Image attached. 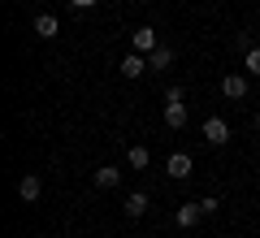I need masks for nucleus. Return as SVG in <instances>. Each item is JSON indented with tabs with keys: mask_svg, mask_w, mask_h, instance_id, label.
Listing matches in <instances>:
<instances>
[{
	"mask_svg": "<svg viewBox=\"0 0 260 238\" xmlns=\"http://www.w3.org/2000/svg\"><path fill=\"white\" fill-rule=\"evenodd\" d=\"M165 126L169 130H182L186 126V109H182V104H165Z\"/></svg>",
	"mask_w": 260,
	"mask_h": 238,
	"instance_id": "nucleus-12",
	"label": "nucleus"
},
{
	"mask_svg": "<svg viewBox=\"0 0 260 238\" xmlns=\"http://www.w3.org/2000/svg\"><path fill=\"white\" fill-rule=\"evenodd\" d=\"M74 9H95V0H70Z\"/></svg>",
	"mask_w": 260,
	"mask_h": 238,
	"instance_id": "nucleus-16",
	"label": "nucleus"
},
{
	"mask_svg": "<svg viewBox=\"0 0 260 238\" xmlns=\"http://www.w3.org/2000/svg\"><path fill=\"white\" fill-rule=\"evenodd\" d=\"M117 182H121V174H117L113 165H100V169H95V186H100V191H109V186H117Z\"/></svg>",
	"mask_w": 260,
	"mask_h": 238,
	"instance_id": "nucleus-10",
	"label": "nucleus"
},
{
	"mask_svg": "<svg viewBox=\"0 0 260 238\" xmlns=\"http://www.w3.org/2000/svg\"><path fill=\"white\" fill-rule=\"evenodd\" d=\"M243 70H247V74H260V48L243 52Z\"/></svg>",
	"mask_w": 260,
	"mask_h": 238,
	"instance_id": "nucleus-14",
	"label": "nucleus"
},
{
	"mask_svg": "<svg viewBox=\"0 0 260 238\" xmlns=\"http://www.w3.org/2000/svg\"><path fill=\"white\" fill-rule=\"evenodd\" d=\"M165 174L178 178V182H182V178H191V156H186V152H174V156L165 160Z\"/></svg>",
	"mask_w": 260,
	"mask_h": 238,
	"instance_id": "nucleus-3",
	"label": "nucleus"
},
{
	"mask_svg": "<svg viewBox=\"0 0 260 238\" xmlns=\"http://www.w3.org/2000/svg\"><path fill=\"white\" fill-rule=\"evenodd\" d=\"M56 30H61V26H56L52 13H39V18H35V35H39V39H52Z\"/></svg>",
	"mask_w": 260,
	"mask_h": 238,
	"instance_id": "nucleus-11",
	"label": "nucleus"
},
{
	"mask_svg": "<svg viewBox=\"0 0 260 238\" xmlns=\"http://www.w3.org/2000/svg\"><path fill=\"white\" fill-rule=\"evenodd\" d=\"M121 74H126V78H143V74H148V56H143V52H126Z\"/></svg>",
	"mask_w": 260,
	"mask_h": 238,
	"instance_id": "nucleus-4",
	"label": "nucleus"
},
{
	"mask_svg": "<svg viewBox=\"0 0 260 238\" xmlns=\"http://www.w3.org/2000/svg\"><path fill=\"white\" fill-rule=\"evenodd\" d=\"M169 65H174V48L160 44V48H152V52H148V70H169Z\"/></svg>",
	"mask_w": 260,
	"mask_h": 238,
	"instance_id": "nucleus-8",
	"label": "nucleus"
},
{
	"mask_svg": "<svg viewBox=\"0 0 260 238\" xmlns=\"http://www.w3.org/2000/svg\"><path fill=\"white\" fill-rule=\"evenodd\" d=\"M39 191H44L39 174H26V178L18 182V195H22V203H35V199H39Z\"/></svg>",
	"mask_w": 260,
	"mask_h": 238,
	"instance_id": "nucleus-6",
	"label": "nucleus"
},
{
	"mask_svg": "<svg viewBox=\"0 0 260 238\" xmlns=\"http://www.w3.org/2000/svg\"><path fill=\"white\" fill-rule=\"evenodd\" d=\"M130 44H135V52H143V56H148L152 48H160V44H156V30H152V26H139L135 35H130Z\"/></svg>",
	"mask_w": 260,
	"mask_h": 238,
	"instance_id": "nucleus-5",
	"label": "nucleus"
},
{
	"mask_svg": "<svg viewBox=\"0 0 260 238\" xmlns=\"http://www.w3.org/2000/svg\"><path fill=\"white\" fill-rule=\"evenodd\" d=\"M126 160H130V169H148L152 152H148V147H139V143H135V147H130V152H126Z\"/></svg>",
	"mask_w": 260,
	"mask_h": 238,
	"instance_id": "nucleus-13",
	"label": "nucleus"
},
{
	"mask_svg": "<svg viewBox=\"0 0 260 238\" xmlns=\"http://www.w3.org/2000/svg\"><path fill=\"white\" fill-rule=\"evenodd\" d=\"M165 104H182V87H169V91H165Z\"/></svg>",
	"mask_w": 260,
	"mask_h": 238,
	"instance_id": "nucleus-15",
	"label": "nucleus"
},
{
	"mask_svg": "<svg viewBox=\"0 0 260 238\" xmlns=\"http://www.w3.org/2000/svg\"><path fill=\"white\" fill-rule=\"evenodd\" d=\"M221 95L225 100H243V95H247V78H243V74H225L221 78Z\"/></svg>",
	"mask_w": 260,
	"mask_h": 238,
	"instance_id": "nucleus-2",
	"label": "nucleus"
},
{
	"mask_svg": "<svg viewBox=\"0 0 260 238\" xmlns=\"http://www.w3.org/2000/svg\"><path fill=\"white\" fill-rule=\"evenodd\" d=\"M256 126H260V109H256Z\"/></svg>",
	"mask_w": 260,
	"mask_h": 238,
	"instance_id": "nucleus-17",
	"label": "nucleus"
},
{
	"mask_svg": "<svg viewBox=\"0 0 260 238\" xmlns=\"http://www.w3.org/2000/svg\"><path fill=\"white\" fill-rule=\"evenodd\" d=\"M121 208H126V217H130V221H135V217H143V212H148V195H143V191L126 195V203H121Z\"/></svg>",
	"mask_w": 260,
	"mask_h": 238,
	"instance_id": "nucleus-9",
	"label": "nucleus"
},
{
	"mask_svg": "<svg viewBox=\"0 0 260 238\" xmlns=\"http://www.w3.org/2000/svg\"><path fill=\"white\" fill-rule=\"evenodd\" d=\"M200 217H208V212H204V203H200V199H195V203H182V208H178V225H182V229H191V225H195Z\"/></svg>",
	"mask_w": 260,
	"mask_h": 238,
	"instance_id": "nucleus-7",
	"label": "nucleus"
},
{
	"mask_svg": "<svg viewBox=\"0 0 260 238\" xmlns=\"http://www.w3.org/2000/svg\"><path fill=\"white\" fill-rule=\"evenodd\" d=\"M204 143H213V147L230 143V126H225V117H208L204 121Z\"/></svg>",
	"mask_w": 260,
	"mask_h": 238,
	"instance_id": "nucleus-1",
	"label": "nucleus"
}]
</instances>
